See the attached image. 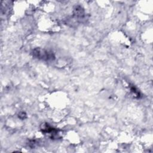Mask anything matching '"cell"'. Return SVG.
Wrapping results in <instances>:
<instances>
[{"instance_id":"1","label":"cell","mask_w":153,"mask_h":153,"mask_svg":"<svg viewBox=\"0 0 153 153\" xmlns=\"http://www.w3.org/2000/svg\"><path fill=\"white\" fill-rule=\"evenodd\" d=\"M33 55L39 59H42L44 60H49L53 59L52 54L39 48L34 50L33 51Z\"/></svg>"}]
</instances>
